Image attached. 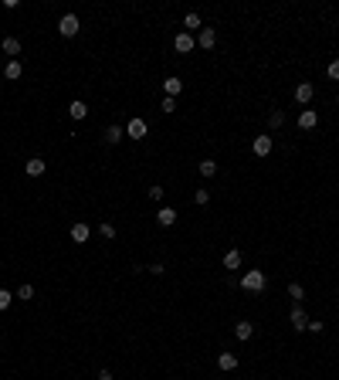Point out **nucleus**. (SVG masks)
<instances>
[{"mask_svg":"<svg viewBox=\"0 0 339 380\" xmlns=\"http://www.w3.org/2000/svg\"><path fill=\"white\" fill-rule=\"evenodd\" d=\"M265 285H268V279H265V272H258V269H251V272L241 275V289L244 292H265Z\"/></svg>","mask_w":339,"mask_h":380,"instance_id":"f257e3e1","label":"nucleus"},{"mask_svg":"<svg viewBox=\"0 0 339 380\" xmlns=\"http://www.w3.org/2000/svg\"><path fill=\"white\" fill-rule=\"evenodd\" d=\"M58 31H61V37H75V34H78V17H75V14H65V17L58 21Z\"/></svg>","mask_w":339,"mask_h":380,"instance_id":"f03ea898","label":"nucleus"},{"mask_svg":"<svg viewBox=\"0 0 339 380\" xmlns=\"http://www.w3.org/2000/svg\"><path fill=\"white\" fill-rule=\"evenodd\" d=\"M312 95H316V89H312V82H299V85H295V102H302L305 109H309V102H312Z\"/></svg>","mask_w":339,"mask_h":380,"instance_id":"7ed1b4c3","label":"nucleus"},{"mask_svg":"<svg viewBox=\"0 0 339 380\" xmlns=\"http://www.w3.org/2000/svg\"><path fill=\"white\" fill-rule=\"evenodd\" d=\"M146 133H149L146 119H129V126H125V136H129V139H143Z\"/></svg>","mask_w":339,"mask_h":380,"instance_id":"20e7f679","label":"nucleus"},{"mask_svg":"<svg viewBox=\"0 0 339 380\" xmlns=\"http://www.w3.org/2000/svg\"><path fill=\"white\" fill-rule=\"evenodd\" d=\"M197 45H200L203 51H210V48L217 45V31H214V27H200V34H197Z\"/></svg>","mask_w":339,"mask_h":380,"instance_id":"39448f33","label":"nucleus"},{"mask_svg":"<svg viewBox=\"0 0 339 380\" xmlns=\"http://www.w3.org/2000/svg\"><path fill=\"white\" fill-rule=\"evenodd\" d=\"M316 126H319L316 109H302V112H299V129H305V133H309V129H316Z\"/></svg>","mask_w":339,"mask_h":380,"instance_id":"423d86ee","label":"nucleus"},{"mask_svg":"<svg viewBox=\"0 0 339 380\" xmlns=\"http://www.w3.org/2000/svg\"><path fill=\"white\" fill-rule=\"evenodd\" d=\"M173 48H177V51H180V55H187V51H193V48H197V41H193V34H177V37H173Z\"/></svg>","mask_w":339,"mask_h":380,"instance_id":"0eeeda50","label":"nucleus"},{"mask_svg":"<svg viewBox=\"0 0 339 380\" xmlns=\"http://www.w3.org/2000/svg\"><path fill=\"white\" fill-rule=\"evenodd\" d=\"M251 149H255V157H268L271 153V136H255Z\"/></svg>","mask_w":339,"mask_h":380,"instance_id":"6e6552de","label":"nucleus"},{"mask_svg":"<svg viewBox=\"0 0 339 380\" xmlns=\"http://www.w3.org/2000/svg\"><path fill=\"white\" fill-rule=\"evenodd\" d=\"M156 224L159 227H173V224H177V211H173V207H163V211L156 214Z\"/></svg>","mask_w":339,"mask_h":380,"instance_id":"1a4fd4ad","label":"nucleus"},{"mask_svg":"<svg viewBox=\"0 0 339 380\" xmlns=\"http://www.w3.org/2000/svg\"><path fill=\"white\" fill-rule=\"evenodd\" d=\"M21 75H24L21 61H7V65H4V79H7V82H17Z\"/></svg>","mask_w":339,"mask_h":380,"instance_id":"9d476101","label":"nucleus"},{"mask_svg":"<svg viewBox=\"0 0 339 380\" xmlns=\"http://www.w3.org/2000/svg\"><path fill=\"white\" fill-rule=\"evenodd\" d=\"M224 269H227V272H237V269H241V251H237V248H231V251L224 255Z\"/></svg>","mask_w":339,"mask_h":380,"instance_id":"9b49d317","label":"nucleus"},{"mask_svg":"<svg viewBox=\"0 0 339 380\" xmlns=\"http://www.w3.org/2000/svg\"><path fill=\"white\" fill-rule=\"evenodd\" d=\"M24 173H27V177H41V173H45V160H27V163H24Z\"/></svg>","mask_w":339,"mask_h":380,"instance_id":"f8f14e48","label":"nucleus"},{"mask_svg":"<svg viewBox=\"0 0 339 380\" xmlns=\"http://www.w3.org/2000/svg\"><path fill=\"white\" fill-rule=\"evenodd\" d=\"M71 241H78V245H85L89 241V224H71Z\"/></svg>","mask_w":339,"mask_h":380,"instance_id":"ddd939ff","label":"nucleus"},{"mask_svg":"<svg viewBox=\"0 0 339 380\" xmlns=\"http://www.w3.org/2000/svg\"><path fill=\"white\" fill-rule=\"evenodd\" d=\"M292 326L299 329V333H305V326H309V319H305V309H302V306H295V309H292Z\"/></svg>","mask_w":339,"mask_h":380,"instance_id":"4468645a","label":"nucleus"},{"mask_svg":"<svg viewBox=\"0 0 339 380\" xmlns=\"http://www.w3.org/2000/svg\"><path fill=\"white\" fill-rule=\"evenodd\" d=\"M68 116H71V119H85V116H89V105H85L81 99H75L71 105H68Z\"/></svg>","mask_w":339,"mask_h":380,"instance_id":"2eb2a0df","label":"nucleus"},{"mask_svg":"<svg viewBox=\"0 0 339 380\" xmlns=\"http://www.w3.org/2000/svg\"><path fill=\"white\" fill-rule=\"evenodd\" d=\"M163 89H166V99H173V95H180V89H183V82L177 79V75H169L166 82H163Z\"/></svg>","mask_w":339,"mask_h":380,"instance_id":"dca6fc26","label":"nucleus"},{"mask_svg":"<svg viewBox=\"0 0 339 380\" xmlns=\"http://www.w3.org/2000/svg\"><path fill=\"white\" fill-rule=\"evenodd\" d=\"M234 336L241 339V343H248L251 336H255V326H251V323H237L234 326Z\"/></svg>","mask_w":339,"mask_h":380,"instance_id":"f3484780","label":"nucleus"},{"mask_svg":"<svg viewBox=\"0 0 339 380\" xmlns=\"http://www.w3.org/2000/svg\"><path fill=\"white\" fill-rule=\"evenodd\" d=\"M217 367H221V370H234L237 367V357L224 350V353H217Z\"/></svg>","mask_w":339,"mask_h":380,"instance_id":"a211bd4d","label":"nucleus"},{"mask_svg":"<svg viewBox=\"0 0 339 380\" xmlns=\"http://www.w3.org/2000/svg\"><path fill=\"white\" fill-rule=\"evenodd\" d=\"M4 55H11V61H14V55H21V41H17V37H4Z\"/></svg>","mask_w":339,"mask_h":380,"instance_id":"6ab92c4d","label":"nucleus"},{"mask_svg":"<svg viewBox=\"0 0 339 380\" xmlns=\"http://www.w3.org/2000/svg\"><path fill=\"white\" fill-rule=\"evenodd\" d=\"M122 136H125V129H122V126H109V129H105V143H109V146H115L119 139H122Z\"/></svg>","mask_w":339,"mask_h":380,"instance_id":"aec40b11","label":"nucleus"},{"mask_svg":"<svg viewBox=\"0 0 339 380\" xmlns=\"http://www.w3.org/2000/svg\"><path fill=\"white\" fill-rule=\"evenodd\" d=\"M197 170H200V177H214L217 163H214V160H200V167H197Z\"/></svg>","mask_w":339,"mask_h":380,"instance_id":"412c9836","label":"nucleus"},{"mask_svg":"<svg viewBox=\"0 0 339 380\" xmlns=\"http://www.w3.org/2000/svg\"><path fill=\"white\" fill-rule=\"evenodd\" d=\"M288 295H292V299H295V306H299V302L305 299V289L299 285V282H292V285H288Z\"/></svg>","mask_w":339,"mask_h":380,"instance_id":"4be33fe9","label":"nucleus"},{"mask_svg":"<svg viewBox=\"0 0 339 380\" xmlns=\"http://www.w3.org/2000/svg\"><path fill=\"white\" fill-rule=\"evenodd\" d=\"M268 123H271V129H282V126H285V112H282V109H278V112H271V119H268Z\"/></svg>","mask_w":339,"mask_h":380,"instance_id":"5701e85b","label":"nucleus"},{"mask_svg":"<svg viewBox=\"0 0 339 380\" xmlns=\"http://www.w3.org/2000/svg\"><path fill=\"white\" fill-rule=\"evenodd\" d=\"M326 75H329V79H332V82H339V58H332V61H329Z\"/></svg>","mask_w":339,"mask_h":380,"instance_id":"b1692460","label":"nucleus"},{"mask_svg":"<svg viewBox=\"0 0 339 380\" xmlns=\"http://www.w3.org/2000/svg\"><path fill=\"white\" fill-rule=\"evenodd\" d=\"M183 27L197 31V27H200V17H197V14H187V17H183Z\"/></svg>","mask_w":339,"mask_h":380,"instance_id":"393cba45","label":"nucleus"},{"mask_svg":"<svg viewBox=\"0 0 339 380\" xmlns=\"http://www.w3.org/2000/svg\"><path fill=\"white\" fill-rule=\"evenodd\" d=\"M11 302H14V295H11V292H7V289H0V313H4V309H7Z\"/></svg>","mask_w":339,"mask_h":380,"instance_id":"a878e982","label":"nucleus"},{"mask_svg":"<svg viewBox=\"0 0 339 380\" xmlns=\"http://www.w3.org/2000/svg\"><path fill=\"white\" fill-rule=\"evenodd\" d=\"M17 299H34V285H21V289H17Z\"/></svg>","mask_w":339,"mask_h":380,"instance_id":"bb28decb","label":"nucleus"},{"mask_svg":"<svg viewBox=\"0 0 339 380\" xmlns=\"http://www.w3.org/2000/svg\"><path fill=\"white\" fill-rule=\"evenodd\" d=\"M193 201H197V204H200V207H203V204L210 201V190H197V194H193Z\"/></svg>","mask_w":339,"mask_h":380,"instance_id":"cd10ccee","label":"nucleus"},{"mask_svg":"<svg viewBox=\"0 0 339 380\" xmlns=\"http://www.w3.org/2000/svg\"><path fill=\"white\" fill-rule=\"evenodd\" d=\"M305 329H309V333H322V329H326V323H319V319H309V326H305Z\"/></svg>","mask_w":339,"mask_h":380,"instance_id":"c85d7f7f","label":"nucleus"},{"mask_svg":"<svg viewBox=\"0 0 339 380\" xmlns=\"http://www.w3.org/2000/svg\"><path fill=\"white\" fill-rule=\"evenodd\" d=\"M102 238H109V241H112V238H115V227H112V224H109V221L102 224Z\"/></svg>","mask_w":339,"mask_h":380,"instance_id":"c756f323","label":"nucleus"},{"mask_svg":"<svg viewBox=\"0 0 339 380\" xmlns=\"http://www.w3.org/2000/svg\"><path fill=\"white\" fill-rule=\"evenodd\" d=\"M149 197H153V201H163V187H159V183L156 187H149Z\"/></svg>","mask_w":339,"mask_h":380,"instance_id":"7c9ffc66","label":"nucleus"},{"mask_svg":"<svg viewBox=\"0 0 339 380\" xmlns=\"http://www.w3.org/2000/svg\"><path fill=\"white\" fill-rule=\"evenodd\" d=\"M159 109H163V112H173V109H177V102H173V99H163V102H159Z\"/></svg>","mask_w":339,"mask_h":380,"instance_id":"2f4dec72","label":"nucleus"},{"mask_svg":"<svg viewBox=\"0 0 339 380\" xmlns=\"http://www.w3.org/2000/svg\"><path fill=\"white\" fill-rule=\"evenodd\" d=\"M146 272H149V275H163V272H166V269H163V265H159V261H156V265H149Z\"/></svg>","mask_w":339,"mask_h":380,"instance_id":"473e14b6","label":"nucleus"},{"mask_svg":"<svg viewBox=\"0 0 339 380\" xmlns=\"http://www.w3.org/2000/svg\"><path fill=\"white\" fill-rule=\"evenodd\" d=\"M99 380H112V373H109V370H99Z\"/></svg>","mask_w":339,"mask_h":380,"instance_id":"72a5a7b5","label":"nucleus"},{"mask_svg":"<svg viewBox=\"0 0 339 380\" xmlns=\"http://www.w3.org/2000/svg\"><path fill=\"white\" fill-rule=\"evenodd\" d=\"M336 109H339V105H336Z\"/></svg>","mask_w":339,"mask_h":380,"instance_id":"f704fd0d","label":"nucleus"}]
</instances>
